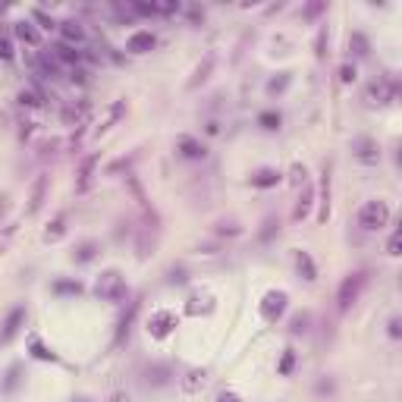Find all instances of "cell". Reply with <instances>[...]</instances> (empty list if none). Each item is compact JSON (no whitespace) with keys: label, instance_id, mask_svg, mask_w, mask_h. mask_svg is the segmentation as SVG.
Wrapping results in <instances>:
<instances>
[{"label":"cell","instance_id":"54","mask_svg":"<svg viewBox=\"0 0 402 402\" xmlns=\"http://www.w3.org/2000/svg\"><path fill=\"white\" fill-rule=\"evenodd\" d=\"M73 402H92V399H88V396H76Z\"/></svg>","mask_w":402,"mask_h":402},{"label":"cell","instance_id":"29","mask_svg":"<svg viewBox=\"0 0 402 402\" xmlns=\"http://www.w3.org/2000/svg\"><path fill=\"white\" fill-rule=\"evenodd\" d=\"M126 185H129V189H132V195H135V201H139V208H142V211H145L151 220H158V214H154V208L148 205L145 189H142V183H139V179H135V173H126Z\"/></svg>","mask_w":402,"mask_h":402},{"label":"cell","instance_id":"22","mask_svg":"<svg viewBox=\"0 0 402 402\" xmlns=\"http://www.w3.org/2000/svg\"><path fill=\"white\" fill-rule=\"evenodd\" d=\"M315 198H317L315 185H311V183H305V185H302V192H299L296 211H292V220H296V224H302V220L311 214V205H315Z\"/></svg>","mask_w":402,"mask_h":402},{"label":"cell","instance_id":"4","mask_svg":"<svg viewBox=\"0 0 402 402\" xmlns=\"http://www.w3.org/2000/svg\"><path fill=\"white\" fill-rule=\"evenodd\" d=\"M258 311H261L264 324H280L283 315L290 311V296L283 290H267L261 296V302H258Z\"/></svg>","mask_w":402,"mask_h":402},{"label":"cell","instance_id":"9","mask_svg":"<svg viewBox=\"0 0 402 402\" xmlns=\"http://www.w3.org/2000/svg\"><path fill=\"white\" fill-rule=\"evenodd\" d=\"M393 94H396V82L390 79V76H377V79H371L368 88H365V101H368V104H374V107L390 104V101H393Z\"/></svg>","mask_w":402,"mask_h":402},{"label":"cell","instance_id":"40","mask_svg":"<svg viewBox=\"0 0 402 402\" xmlns=\"http://www.w3.org/2000/svg\"><path fill=\"white\" fill-rule=\"evenodd\" d=\"M290 183L296 185V189H302V185L308 183V170H305V164H292V170H290Z\"/></svg>","mask_w":402,"mask_h":402},{"label":"cell","instance_id":"36","mask_svg":"<svg viewBox=\"0 0 402 402\" xmlns=\"http://www.w3.org/2000/svg\"><path fill=\"white\" fill-rule=\"evenodd\" d=\"M315 393L321 396V399H330V396H337V380H333L330 374H324L321 380L315 383Z\"/></svg>","mask_w":402,"mask_h":402},{"label":"cell","instance_id":"16","mask_svg":"<svg viewBox=\"0 0 402 402\" xmlns=\"http://www.w3.org/2000/svg\"><path fill=\"white\" fill-rule=\"evenodd\" d=\"M292 264H296V274L305 280V283H315L317 280V264H315V258H311V251L296 249L292 251Z\"/></svg>","mask_w":402,"mask_h":402},{"label":"cell","instance_id":"47","mask_svg":"<svg viewBox=\"0 0 402 402\" xmlns=\"http://www.w3.org/2000/svg\"><path fill=\"white\" fill-rule=\"evenodd\" d=\"M16 51H13V41L7 38V35H0V60H13Z\"/></svg>","mask_w":402,"mask_h":402},{"label":"cell","instance_id":"43","mask_svg":"<svg viewBox=\"0 0 402 402\" xmlns=\"http://www.w3.org/2000/svg\"><path fill=\"white\" fill-rule=\"evenodd\" d=\"M355 79H358L355 63H343V66H340V82H343V85H352Z\"/></svg>","mask_w":402,"mask_h":402},{"label":"cell","instance_id":"45","mask_svg":"<svg viewBox=\"0 0 402 402\" xmlns=\"http://www.w3.org/2000/svg\"><path fill=\"white\" fill-rule=\"evenodd\" d=\"M315 57L324 60L327 57V26H321V32H317V41H315Z\"/></svg>","mask_w":402,"mask_h":402},{"label":"cell","instance_id":"5","mask_svg":"<svg viewBox=\"0 0 402 402\" xmlns=\"http://www.w3.org/2000/svg\"><path fill=\"white\" fill-rule=\"evenodd\" d=\"M176 327H179V315H176V311H170V308H158L145 321L148 337L158 340V343H160V340H167V337H173V333H176Z\"/></svg>","mask_w":402,"mask_h":402},{"label":"cell","instance_id":"27","mask_svg":"<svg viewBox=\"0 0 402 402\" xmlns=\"http://www.w3.org/2000/svg\"><path fill=\"white\" fill-rule=\"evenodd\" d=\"M255 126H258L261 132H280V129H283V113H280L277 107H267V110L258 113Z\"/></svg>","mask_w":402,"mask_h":402},{"label":"cell","instance_id":"42","mask_svg":"<svg viewBox=\"0 0 402 402\" xmlns=\"http://www.w3.org/2000/svg\"><path fill=\"white\" fill-rule=\"evenodd\" d=\"M387 337L396 340V343L402 340V317H399V315H393V317L387 321Z\"/></svg>","mask_w":402,"mask_h":402},{"label":"cell","instance_id":"10","mask_svg":"<svg viewBox=\"0 0 402 402\" xmlns=\"http://www.w3.org/2000/svg\"><path fill=\"white\" fill-rule=\"evenodd\" d=\"M176 154L183 160L201 164V160L208 158V145L201 139H195V135H189V132H183V135H176Z\"/></svg>","mask_w":402,"mask_h":402},{"label":"cell","instance_id":"2","mask_svg":"<svg viewBox=\"0 0 402 402\" xmlns=\"http://www.w3.org/2000/svg\"><path fill=\"white\" fill-rule=\"evenodd\" d=\"M390 217H393V211H390V205L383 198H368L358 208V226L365 233H380L383 226H390Z\"/></svg>","mask_w":402,"mask_h":402},{"label":"cell","instance_id":"46","mask_svg":"<svg viewBox=\"0 0 402 402\" xmlns=\"http://www.w3.org/2000/svg\"><path fill=\"white\" fill-rule=\"evenodd\" d=\"M321 13H327V3H324V0H315V3H308V7L302 10L305 19H315V16H321Z\"/></svg>","mask_w":402,"mask_h":402},{"label":"cell","instance_id":"53","mask_svg":"<svg viewBox=\"0 0 402 402\" xmlns=\"http://www.w3.org/2000/svg\"><path fill=\"white\" fill-rule=\"evenodd\" d=\"M189 19H192V22H205V10L192 7V10H189Z\"/></svg>","mask_w":402,"mask_h":402},{"label":"cell","instance_id":"14","mask_svg":"<svg viewBox=\"0 0 402 402\" xmlns=\"http://www.w3.org/2000/svg\"><path fill=\"white\" fill-rule=\"evenodd\" d=\"M154 47H158V35L148 32V28H139V32H132L129 38H126V51L135 53V57H142V53H151Z\"/></svg>","mask_w":402,"mask_h":402},{"label":"cell","instance_id":"12","mask_svg":"<svg viewBox=\"0 0 402 402\" xmlns=\"http://www.w3.org/2000/svg\"><path fill=\"white\" fill-rule=\"evenodd\" d=\"M139 308H142V299H129V302H126V311L119 315V321H117L113 346H123V343H126V337H129L132 324H135V317H139Z\"/></svg>","mask_w":402,"mask_h":402},{"label":"cell","instance_id":"48","mask_svg":"<svg viewBox=\"0 0 402 402\" xmlns=\"http://www.w3.org/2000/svg\"><path fill=\"white\" fill-rule=\"evenodd\" d=\"M185 280H189V274H185L183 267H173V271H170V277H167V283H170V286H183Z\"/></svg>","mask_w":402,"mask_h":402},{"label":"cell","instance_id":"33","mask_svg":"<svg viewBox=\"0 0 402 402\" xmlns=\"http://www.w3.org/2000/svg\"><path fill=\"white\" fill-rule=\"evenodd\" d=\"M63 236H66V217H63V214H57V217L47 224V230H44V242H60Z\"/></svg>","mask_w":402,"mask_h":402},{"label":"cell","instance_id":"38","mask_svg":"<svg viewBox=\"0 0 402 402\" xmlns=\"http://www.w3.org/2000/svg\"><path fill=\"white\" fill-rule=\"evenodd\" d=\"M211 69H214V57H205V63L198 66V69H195V76H192L189 88H198V85H201V82L208 79V73H211Z\"/></svg>","mask_w":402,"mask_h":402},{"label":"cell","instance_id":"25","mask_svg":"<svg viewBox=\"0 0 402 402\" xmlns=\"http://www.w3.org/2000/svg\"><path fill=\"white\" fill-rule=\"evenodd\" d=\"M28 355H32L35 362H51V365H57V362H60L57 352H53L51 346H47L41 337H35V333L28 337Z\"/></svg>","mask_w":402,"mask_h":402},{"label":"cell","instance_id":"39","mask_svg":"<svg viewBox=\"0 0 402 402\" xmlns=\"http://www.w3.org/2000/svg\"><path fill=\"white\" fill-rule=\"evenodd\" d=\"M387 255L390 258H399L402 255V230H393L387 239Z\"/></svg>","mask_w":402,"mask_h":402},{"label":"cell","instance_id":"13","mask_svg":"<svg viewBox=\"0 0 402 402\" xmlns=\"http://www.w3.org/2000/svg\"><path fill=\"white\" fill-rule=\"evenodd\" d=\"M26 383V365L22 362H13L7 371H3V380H0V396H13L22 390Z\"/></svg>","mask_w":402,"mask_h":402},{"label":"cell","instance_id":"3","mask_svg":"<svg viewBox=\"0 0 402 402\" xmlns=\"http://www.w3.org/2000/svg\"><path fill=\"white\" fill-rule=\"evenodd\" d=\"M365 286H368V271H352L343 277V283H340L337 290V311L340 315H346V311L352 308V305L362 299Z\"/></svg>","mask_w":402,"mask_h":402},{"label":"cell","instance_id":"41","mask_svg":"<svg viewBox=\"0 0 402 402\" xmlns=\"http://www.w3.org/2000/svg\"><path fill=\"white\" fill-rule=\"evenodd\" d=\"M19 104L22 107H41V104H44V98H41V92H26V88H22V92H19Z\"/></svg>","mask_w":402,"mask_h":402},{"label":"cell","instance_id":"31","mask_svg":"<svg viewBox=\"0 0 402 402\" xmlns=\"http://www.w3.org/2000/svg\"><path fill=\"white\" fill-rule=\"evenodd\" d=\"M296 365H299V355H296V349H292V346H286V349L280 352L277 374H280V377H292V371H296Z\"/></svg>","mask_w":402,"mask_h":402},{"label":"cell","instance_id":"17","mask_svg":"<svg viewBox=\"0 0 402 402\" xmlns=\"http://www.w3.org/2000/svg\"><path fill=\"white\" fill-rule=\"evenodd\" d=\"M57 32H60V41L63 44H85V26L79 19H63L57 22Z\"/></svg>","mask_w":402,"mask_h":402},{"label":"cell","instance_id":"21","mask_svg":"<svg viewBox=\"0 0 402 402\" xmlns=\"http://www.w3.org/2000/svg\"><path fill=\"white\" fill-rule=\"evenodd\" d=\"M44 198H47V176L41 173V176H35V183H32V195H28V208H26L28 217H35V214L44 208Z\"/></svg>","mask_w":402,"mask_h":402},{"label":"cell","instance_id":"30","mask_svg":"<svg viewBox=\"0 0 402 402\" xmlns=\"http://www.w3.org/2000/svg\"><path fill=\"white\" fill-rule=\"evenodd\" d=\"M94 167H98V154H88V158L79 164V183H76V189H79V192H88V185H92V173H94Z\"/></svg>","mask_w":402,"mask_h":402},{"label":"cell","instance_id":"24","mask_svg":"<svg viewBox=\"0 0 402 402\" xmlns=\"http://www.w3.org/2000/svg\"><path fill=\"white\" fill-rule=\"evenodd\" d=\"M51 292H53V296H60V299H63V296H82V292H85V283H82V280H76V277H57V280H53V283H51Z\"/></svg>","mask_w":402,"mask_h":402},{"label":"cell","instance_id":"50","mask_svg":"<svg viewBox=\"0 0 402 402\" xmlns=\"http://www.w3.org/2000/svg\"><path fill=\"white\" fill-rule=\"evenodd\" d=\"M107 402H129V393H126V390H117V393L107 396Z\"/></svg>","mask_w":402,"mask_h":402},{"label":"cell","instance_id":"26","mask_svg":"<svg viewBox=\"0 0 402 402\" xmlns=\"http://www.w3.org/2000/svg\"><path fill=\"white\" fill-rule=\"evenodd\" d=\"M290 85H292V69H280V73H274L271 79H267L264 92H267V98H280V94H286Z\"/></svg>","mask_w":402,"mask_h":402},{"label":"cell","instance_id":"34","mask_svg":"<svg viewBox=\"0 0 402 402\" xmlns=\"http://www.w3.org/2000/svg\"><path fill=\"white\" fill-rule=\"evenodd\" d=\"M245 233V226H239L236 220H220V224H214V236H220V239H236V236H242Z\"/></svg>","mask_w":402,"mask_h":402},{"label":"cell","instance_id":"20","mask_svg":"<svg viewBox=\"0 0 402 402\" xmlns=\"http://www.w3.org/2000/svg\"><path fill=\"white\" fill-rule=\"evenodd\" d=\"M101 255V242H94V239H82V242H76L73 249V264H79V267H85V264H92L94 258Z\"/></svg>","mask_w":402,"mask_h":402},{"label":"cell","instance_id":"7","mask_svg":"<svg viewBox=\"0 0 402 402\" xmlns=\"http://www.w3.org/2000/svg\"><path fill=\"white\" fill-rule=\"evenodd\" d=\"M349 148H352V158H355L362 167H377V164H380V158H383L380 142L371 139V135H355Z\"/></svg>","mask_w":402,"mask_h":402},{"label":"cell","instance_id":"6","mask_svg":"<svg viewBox=\"0 0 402 402\" xmlns=\"http://www.w3.org/2000/svg\"><path fill=\"white\" fill-rule=\"evenodd\" d=\"M26 321H28V308L26 305H13V308L3 315V321H0V346H10L16 337L22 333V327H26Z\"/></svg>","mask_w":402,"mask_h":402},{"label":"cell","instance_id":"52","mask_svg":"<svg viewBox=\"0 0 402 402\" xmlns=\"http://www.w3.org/2000/svg\"><path fill=\"white\" fill-rule=\"evenodd\" d=\"M132 164V158H123V160H117V164H110V167H107V170H110V173H117V170H126V167H129Z\"/></svg>","mask_w":402,"mask_h":402},{"label":"cell","instance_id":"11","mask_svg":"<svg viewBox=\"0 0 402 402\" xmlns=\"http://www.w3.org/2000/svg\"><path fill=\"white\" fill-rule=\"evenodd\" d=\"M183 311L189 317H208L217 311V296H214V292H192V296L185 299Z\"/></svg>","mask_w":402,"mask_h":402},{"label":"cell","instance_id":"28","mask_svg":"<svg viewBox=\"0 0 402 402\" xmlns=\"http://www.w3.org/2000/svg\"><path fill=\"white\" fill-rule=\"evenodd\" d=\"M13 32H16V38L26 41L28 47H41V32H38V26H35L32 19H19L13 26Z\"/></svg>","mask_w":402,"mask_h":402},{"label":"cell","instance_id":"44","mask_svg":"<svg viewBox=\"0 0 402 402\" xmlns=\"http://www.w3.org/2000/svg\"><path fill=\"white\" fill-rule=\"evenodd\" d=\"M32 22H38V28H57V19L47 16L44 10H32Z\"/></svg>","mask_w":402,"mask_h":402},{"label":"cell","instance_id":"15","mask_svg":"<svg viewBox=\"0 0 402 402\" xmlns=\"http://www.w3.org/2000/svg\"><path fill=\"white\" fill-rule=\"evenodd\" d=\"M280 183H283V170H277V167H258L249 176L251 189H277Z\"/></svg>","mask_w":402,"mask_h":402},{"label":"cell","instance_id":"37","mask_svg":"<svg viewBox=\"0 0 402 402\" xmlns=\"http://www.w3.org/2000/svg\"><path fill=\"white\" fill-rule=\"evenodd\" d=\"M277 233H280V220H277V217H267V220L261 224V233H258V239L267 245L274 236H277Z\"/></svg>","mask_w":402,"mask_h":402},{"label":"cell","instance_id":"1","mask_svg":"<svg viewBox=\"0 0 402 402\" xmlns=\"http://www.w3.org/2000/svg\"><path fill=\"white\" fill-rule=\"evenodd\" d=\"M92 292L101 299V302H110V305H123L129 302V286H126V277L117 271V267H107V271L98 274V280H94Z\"/></svg>","mask_w":402,"mask_h":402},{"label":"cell","instance_id":"32","mask_svg":"<svg viewBox=\"0 0 402 402\" xmlns=\"http://www.w3.org/2000/svg\"><path fill=\"white\" fill-rule=\"evenodd\" d=\"M349 51L355 57H371V38L365 32H349Z\"/></svg>","mask_w":402,"mask_h":402},{"label":"cell","instance_id":"8","mask_svg":"<svg viewBox=\"0 0 402 402\" xmlns=\"http://www.w3.org/2000/svg\"><path fill=\"white\" fill-rule=\"evenodd\" d=\"M173 380H176V368H173V362H151V365H145V371H142V383L151 387V390L170 387Z\"/></svg>","mask_w":402,"mask_h":402},{"label":"cell","instance_id":"23","mask_svg":"<svg viewBox=\"0 0 402 402\" xmlns=\"http://www.w3.org/2000/svg\"><path fill=\"white\" fill-rule=\"evenodd\" d=\"M317 205H321V211H317V224H327L330 220V167L324 164V173H321V192H317Z\"/></svg>","mask_w":402,"mask_h":402},{"label":"cell","instance_id":"51","mask_svg":"<svg viewBox=\"0 0 402 402\" xmlns=\"http://www.w3.org/2000/svg\"><path fill=\"white\" fill-rule=\"evenodd\" d=\"M205 132H208V135H220V123H217V119H208Z\"/></svg>","mask_w":402,"mask_h":402},{"label":"cell","instance_id":"49","mask_svg":"<svg viewBox=\"0 0 402 402\" xmlns=\"http://www.w3.org/2000/svg\"><path fill=\"white\" fill-rule=\"evenodd\" d=\"M217 402H245V396H239L236 390H224V393L217 396Z\"/></svg>","mask_w":402,"mask_h":402},{"label":"cell","instance_id":"35","mask_svg":"<svg viewBox=\"0 0 402 402\" xmlns=\"http://www.w3.org/2000/svg\"><path fill=\"white\" fill-rule=\"evenodd\" d=\"M308 327H311L308 311H299V315L290 317V337H302V333H308Z\"/></svg>","mask_w":402,"mask_h":402},{"label":"cell","instance_id":"19","mask_svg":"<svg viewBox=\"0 0 402 402\" xmlns=\"http://www.w3.org/2000/svg\"><path fill=\"white\" fill-rule=\"evenodd\" d=\"M51 57L57 60L60 66H69V69H76V66L82 63V51H76L73 44H63V41L51 44Z\"/></svg>","mask_w":402,"mask_h":402},{"label":"cell","instance_id":"18","mask_svg":"<svg viewBox=\"0 0 402 402\" xmlns=\"http://www.w3.org/2000/svg\"><path fill=\"white\" fill-rule=\"evenodd\" d=\"M205 383H208V371L205 368H189L183 377H179V390H183L185 396L201 393V390H205Z\"/></svg>","mask_w":402,"mask_h":402}]
</instances>
